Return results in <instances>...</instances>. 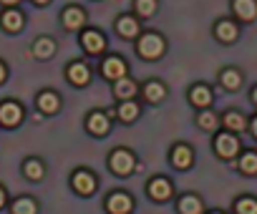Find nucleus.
<instances>
[{
	"label": "nucleus",
	"instance_id": "obj_27",
	"mask_svg": "<svg viewBox=\"0 0 257 214\" xmlns=\"http://www.w3.org/2000/svg\"><path fill=\"white\" fill-rule=\"evenodd\" d=\"M222 83H224L227 88H237V86L242 83V76H239L237 71H232V68H229V71H224V73H222Z\"/></svg>",
	"mask_w": 257,
	"mask_h": 214
},
{
	"label": "nucleus",
	"instance_id": "obj_5",
	"mask_svg": "<svg viewBox=\"0 0 257 214\" xmlns=\"http://www.w3.org/2000/svg\"><path fill=\"white\" fill-rule=\"evenodd\" d=\"M83 23H86V16H83L81 8H66V11H63V26H66V28L76 31V28H81Z\"/></svg>",
	"mask_w": 257,
	"mask_h": 214
},
{
	"label": "nucleus",
	"instance_id": "obj_14",
	"mask_svg": "<svg viewBox=\"0 0 257 214\" xmlns=\"http://www.w3.org/2000/svg\"><path fill=\"white\" fill-rule=\"evenodd\" d=\"M172 161H174L177 169H187V166L192 164V151H189L187 146H177V149L172 151Z\"/></svg>",
	"mask_w": 257,
	"mask_h": 214
},
{
	"label": "nucleus",
	"instance_id": "obj_34",
	"mask_svg": "<svg viewBox=\"0 0 257 214\" xmlns=\"http://www.w3.org/2000/svg\"><path fill=\"white\" fill-rule=\"evenodd\" d=\"M0 3H3V6H16L18 0H0Z\"/></svg>",
	"mask_w": 257,
	"mask_h": 214
},
{
	"label": "nucleus",
	"instance_id": "obj_30",
	"mask_svg": "<svg viewBox=\"0 0 257 214\" xmlns=\"http://www.w3.org/2000/svg\"><path fill=\"white\" fill-rule=\"evenodd\" d=\"M224 124H227L232 131H242V129H244V119H242L239 114H227Z\"/></svg>",
	"mask_w": 257,
	"mask_h": 214
},
{
	"label": "nucleus",
	"instance_id": "obj_1",
	"mask_svg": "<svg viewBox=\"0 0 257 214\" xmlns=\"http://www.w3.org/2000/svg\"><path fill=\"white\" fill-rule=\"evenodd\" d=\"M23 121V109L13 101H6L0 103V124L3 126H18Z\"/></svg>",
	"mask_w": 257,
	"mask_h": 214
},
{
	"label": "nucleus",
	"instance_id": "obj_9",
	"mask_svg": "<svg viewBox=\"0 0 257 214\" xmlns=\"http://www.w3.org/2000/svg\"><path fill=\"white\" fill-rule=\"evenodd\" d=\"M237 149H239V141H237L234 136L222 134V136L217 139V151H219L222 156H234V154H237Z\"/></svg>",
	"mask_w": 257,
	"mask_h": 214
},
{
	"label": "nucleus",
	"instance_id": "obj_35",
	"mask_svg": "<svg viewBox=\"0 0 257 214\" xmlns=\"http://www.w3.org/2000/svg\"><path fill=\"white\" fill-rule=\"evenodd\" d=\"M3 204H6V191L0 189V206H3Z\"/></svg>",
	"mask_w": 257,
	"mask_h": 214
},
{
	"label": "nucleus",
	"instance_id": "obj_22",
	"mask_svg": "<svg viewBox=\"0 0 257 214\" xmlns=\"http://www.w3.org/2000/svg\"><path fill=\"white\" fill-rule=\"evenodd\" d=\"M179 209H182V214H199L202 211V201L197 196H184Z\"/></svg>",
	"mask_w": 257,
	"mask_h": 214
},
{
	"label": "nucleus",
	"instance_id": "obj_37",
	"mask_svg": "<svg viewBox=\"0 0 257 214\" xmlns=\"http://www.w3.org/2000/svg\"><path fill=\"white\" fill-rule=\"evenodd\" d=\"M33 3H38V6H46V3H48V0H33Z\"/></svg>",
	"mask_w": 257,
	"mask_h": 214
},
{
	"label": "nucleus",
	"instance_id": "obj_18",
	"mask_svg": "<svg viewBox=\"0 0 257 214\" xmlns=\"http://www.w3.org/2000/svg\"><path fill=\"white\" fill-rule=\"evenodd\" d=\"M149 191H152L154 199H167V196L172 194V186H169V181H164V179H154V181L149 184Z\"/></svg>",
	"mask_w": 257,
	"mask_h": 214
},
{
	"label": "nucleus",
	"instance_id": "obj_24",
	"mask_svg": "<svg viewBox=\"0 0 257 214\" xmlns=\"http://www.w3.org/2000/svg\"><path fill=\"white\" fill-rule=\"evenodd\" d=\"M118 116H121L123 121H134V119L139 116V106H137L134 101H126L121 109H118Z\"/></svg>",
	"mask_w": 257,
	"mask_h": 214
},
{
	"label": "nucleus",
	"instance_id": "obj_36",
	"mask_svg": "<svg viewBox=\"0 0 257 214\" xmlns=\"http://www.w3.org/2000/svg\"><path fill=\"white\" fill-rule=\"evenodd\" d=\"M252 131H254V136H257V119L252 121Z\"/></svg>",
	"mask_w": 257,
	"mask_h": 214
},
{
	"label": "nucleus",
	"instance_id": "obj_10",
	"mask_svg": "<svg viewBox=\"0 0 257 214\" xmlns=\"http://www.w3.org/2000/svg\"><path fill=\"white\" fill-rule=\"evenodd\" d=\"M93 186H96V181H93V176H91L88 171H78V174L73 176V189H76L78 194H91Z\"/></svg>",
	"mask_w": 257,
	"mask_h": 214
},
{
	"label": "nucleus",
	"instance_id": "obj_23",
	"mask_svg": "<svg viewBox=\"0 0 257 214\" xmlns=\"http://www.w3.org/2000/svg\"><path fill=\"white\" fill-rule=\"evenodd\" d=\"M118 33H121V36H126V38L137 36V33H139L137 21H134V18H121V21H118Z\"/></svg>",
	"mask_w": 257,
	"mask_h": 214
},
{
	"label": "nucleus",
	"instance_id": "obj_21",
	"mask_svg": "<svg viewBox=\"0 0 257 214\" xmlns=\"http://www.w3.org/2000/svg\"><path fill=\"white\" fill-rule=\"evenodd\" d=\"M23 171H26V176H28V179H33V181H38V179H43V164H41V161H36V159H31V161H26V166H23Z\"/></svg>",
	"mask_w": 257,
	"mask_h": 214
},
{
	"label": "nucleus",
	"instance_id": "obj_4",
	"mask_svg": "<svg viewBox=\"0 0 257 214\" xmlns=\"http://www.w3.org/2000/svg\"><path fill=\"white\" fill-rule=\"evenodd\" d=\"M103 76L111 78V81H121V78L126 76L123 61H121V58H108V61L103 63Z\"/></svg>",
	"mask_w": 257,
	"mask_h": 214
},
{
	"label": "nucleus",
	"instance_id": "obj_17",
	"mask_svg": "<svg viewBox=\"0 0 257 214\" xmlns=\"http://www.w3.org/2000/svg\"><path fill=\"white\" fill-rule=\"evenodd\" d=\"M88 129H91V134L103 136V134L108 131V119H106L103 114H93V116L88 119Z\"/></svg>",
	"mask_w": 257,
	"mask_h": 214
},
{
	"label": "nucleus",
	"instance_id": "obj_33",
	"mask_svg": "<svg viewBox=\"0 0 257 214\" xmlns=\"http://www.w3.org/2000/svg\"><path fill=\"white\" fill-rule=\"evenodd\" d=\"M3 81H6V66L0 63V83H3Z\"/></svg>",
	"mask_w": 257,
	"mask_h": 214
},
{
	"label": "nucleus",
	"instance_id": "obj_2",
	"mask_svg": "<svg viewBox=\"0 0 257 214\" xmlns=\"http://www.w3.org/2000/svg\"><path fill=\"white\" fill-rule=\"evenodd\" d=\"M162 51H164V41H162L159 36H154V33L144 36L142 43H139V53H142L144 58H159Z\"/></svg>",
	"mask_w": 257,
	"mask_h": 214
},
{
	"label": "nucleus",
	"instance_id": "obj_15",
	"mask_svg": "<svg viewBox=\"0 0 257 214\" xmlns=\"http://www.w3.org/2000/svg\"><path fill=\"white\" fill-rule=\"evenodd\" d=\"M113 93H116L118 98H126V101H128V98L137 93V83H134V81H128V78H121V81H116Z\"/></svg>",
	"mask_w": 257,
	"mask_h": 214
},
{
	"label": "nucleus",
	"instance_id": "obj_3",
	"mask_svg": "<svg viewBox=\"0 0 257 214\" xmlns=\"http://www.w3.org/2000/svg\"><path fill=\"white\" fill-rule=\"evenodd\" d=\"M111 169H113L116 174L126 176L128 171L134 169V159H132V154H128V151H113V156H111Z\"/></svg>",
	"mask_w": 257,
	"mask_h": 214
},
{
	"label": "nucleus",
	"instance_id": "obj_26",
	"mask_svg": "<svg viewBox=\"0 0 257 214\" xmlns=\"http://www.w3.org/2000/svg\"><path fill=\"white\" fill-rule=\"evenodd\" d=\"M144 93H147V98H149L152 103H157V101L164 98V86H162V83H149Z\"/></svg>",
	"mask_w": 257,
	"mask_h": 214
},
{
	"label": "nucleus",
	"instance_id": "obj_13",
	"mask_svg": "<svg viewBox=\"0 0 257 214\" xmlns=\"http://www.w3.org/2000/svg\"><path fill=\"white\" fill-rule=\"evenodd\" d=\"M68 78L76 86H86L88 78H91V73H88V68L83 63H73V66H68Z\"/></svg>",
	"mask_w": 257,
	"mask_h": 214
},
{
	"label": "nucleus",
	"instance_id": "obj_31",
	"mask_svg": "<svg viewBox=\"0 0 257 214\" xmlns=\"http://www.w3.org/2000/svg\"><path fill=\"white\" fill-rule=\"evenodd\" d=\"M137 11L142 16H152L157 11V3H154V0H137Z\"/></svg>",
	"mask_w": 257,
	"mask_h": 214
},
{
	"label": "nucleus",
	"instance_id": "obj_25",
	"mask_svg": "<svg viewBox=\"0 0 257 214\" xmlns=\"http://www.w3.org/2000/svg\"><path fill=\"white\" fill-rule=\"evenodd\" d=\"M13 214H36V204L31 199H18L13 201Z\"/></svg>",
	"mask_w": 257,
	"mask_h": 214
},
{
	"label": "nucleus",
	"instance_id": "obj_20",
	"mask_svg": "<svg viewBox=\"0 0 257 214\" xmlns=\"http://www.w3.org/2000/svg\"><path fill=\"white\" fill-rule=\"evenodd\" d=\"M217 38L224 41V43H232V41L237 38V28H234L232 23H219V26H217Z\"/></svg>",
	"mask_w": 257,
	"mask_h": 214
},
{
	"label": "nucleus",
	"instance_id": "obj_38",
	"mask_svg": "<svg viewBox=\"0 0 257 214\" xmlns=\"http://www.w3.org/2000/svg\"><path fill=\"white\" fill-rule=\"evenodd\" d=\"M252 98H254V103H257V88H254V91H252Z\"/></svg>",
	"mask_w": 257,
	"mask_h": 214
},
{
	"label": "nucleus",
	"instance_id": "obj_11",
	"mask_svg": "<svg viewBox=\"0 0 257 214\" xmlns=\"http://www.w3.org/2000/svg\"><path fill=\"white\" fill-rule=\"evenodd\" d=\"M234 13L242 18V21H252L257 16V6H254V0H234Z\"/></svg>",
	"mask_w": 257,
	"mask_h": 214
},
{
	"label": "nucleus",
	"instance_id": "obj_29",
	"mask_svg": "<svg viewBox=\"0 0 257 214\" xmlns=\"http://www.w3.org/2000/svg\"><path fill=\"white\" fill-rule=\"evenodd\" d=\"M237 214H257V201H252V199H239V201H237Z\"/></svg>",
	"mask_w": 257,
	"mask_h": 214
},
{
	"label": "nucleus",
	"instance_id": "obj_16",
	"mask_svg": "<svg viewBox=\"0 0 257 214\" xmlns=\"http://www.w3.org/2000/svg\"><path fill=\"white\" fill-rule=\"evenodd\" d=\"M53 51H56V46H53V41H51V38H38V41H36V46H33L36 58H51V56H53Z\"/></svg>",
	"mask_w": 257,
	"mask_h": 214
},
{
	"label": "nucleus",
	"instance_id": "obj_19",
	"mask_svg": "<svg viewBox=\"0 0 257 214\" xmlns=\"http://www.w3.org/2000/svg\"><path fill=\"white\" fill-rule=\"evenodd\" d=\"M192 103H194V106H209V103H212V93H209V88H204V86H194V88H192Z\"/></svg>",
	"mask_w": 257,
	"mask_h": 214
},
{
	"label": "nucleus",
	"instance_id": "obj_32",
	"mask_svg": "<svg viewBox=\"0 0 257 214\" xmlns=\"http://www.w3.org/2000/svg\"><path fill=\"white\" fill-rule=\"evenodd\" d=\"M199 126L202 129H217V116L214 114H202L199 116Z\"/></svg>",
	"mask_w": 257,
	"mask_h": 214
},
{
	"label": "nucleus",
	"instance_id": "obj_28",
	"mask_svg": "<svg viewBox=\"0 0 257 214\" xmlns=\"http://www.w3.org/2000/svg\"><path fill=\"white\" fill-rule=\"evenodd\" d=\"M239 166H242L244 174H257V154H244Z\"/></svg>",
	"mask_w": 257,
	"mask_h": 214
},
{
	"label": "nucleus",
	"instance_id": "obj_8",
	"mask_svg": "<svg viewBox=\"0 0 257 214\" xmlns=\"http://www.w3.org/2000/svg\"><path fill=\"white\" fill-rule=\"evenodd\" d=\"M0 26H3L6 31H11V33H18L23 28V16L18 11H6L3 18H0Z\"/></svg>",
	"mask_w": 257,
	"mask_h": 214
},
{
	"label": "nucleus",
	"instance_id": "obj_6",
	"mask_svg": "<svg viewBox=\"0 0 257 214\" xmlns=\"http://www.w3.org/2000/svg\"><path fill=\"white\" fill-rule=\"evenodd\" d=\"M128 209H132V199H128L126 194H111V199H108V211L111 214H128Z\"/></svg>",
	"mask_w": 257,
	"mask_h": 214
},
{
	"label": "nucleus",
	"instance_id": "obj_7",
	"mask_svg": "<svg viewBox=\"0 0 257 214\" xmlns=\"http://www.w3.org/2000/svg\"><path fill=\"white\" fill-rule=\"evenodd\" d=\"M58 106H61V101H58V96H56L53 91H43V93L38 96V109H41L43 114L58 111Z\"/></svg>",
	"mask_w": 257,
	"mask_h": 214
},
{
	"label": "nucleus",
	"instance_id": "obj_12",
	"mask_svg": "<svg viewBox=\"0 0 257 214\" xmlns=\"http://www.w3.org/2000/svg\"><path fill=\"white\" fill-rule=\"evenodd\" d=\"M103 36L101 33H96V31H88V33H83V48L88 51V53H101L103 51Z\"/></svg>",
	"mask_w": 257,
	"mask_h": 214
}]
</instances>
